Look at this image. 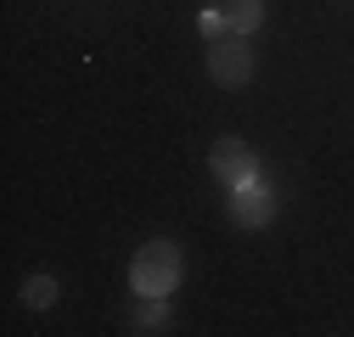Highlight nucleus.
I'll return each instance as SVG.
<instances>
[{"instance_id": "obj_5", "label": "nucleus", "mask_w": 354, "mask_h": 337, "mask_svg": "<svg viewBox=\"0 0 354 337\" xmlns=\"http://www.w3.org/2000/svg\"><path fill=\"white\" fill-rule=\"evenodd\" d=\"M219 12H225V28L231 34H253L264 23V0H219Z\"/></svg>"}, {"instance_id": "obj_6", "label": "nucleus", "mask_w": 354, "mask_h": 337, "mask_svg": "<svg viewBox=\"0 0 354 337\" xmlns=\"http://www.w3.org/2000/svg\"><path fill=\"white\" fill-rule=\"evenodd\" d=\"M129 331H169V298H141L136 315H129Z\"/></svg>"}, {"instance_id": "obj_7", "label": "nucleus", "mask_w": 354, "mask_h": 337, "mask_svg": "<svg viewBox=\"0 0 354 337\" xmlns=\"http://www.w3.org/2000/svg\"><path fill=\"white\" fill-rule=\"evenodd\" d=\"M23 304H28V309H51V304H57V281H51V276H28V281H23Z\"/></svg>"}, {"instance_id": "obj_1", "label": "nucleus", "mask_w": 354, "mask_h": 337, "mask_svg": "<svg viewBox=\"0 0 354 337\" xmlns=\"http://www.w3.org/2000/svg\"><path fill=\"white\" fill-rule=\"evenodd\" d=\"M174 281H180V247L174 242H147L136 247V259H129V287L141 292V298H169Z\"/></svg>"}, {"instance_id": "obj_8", "label": "nucleus", "mask_w": 354, "mask_h": 337, "mask_svg": "<svg viewBox=\"0 0 354 337\" xmlns=\"http://www.w3.org/2000/svg\"><path fill=\"white\" fill-rule=\"evenodd\" d=\"M203 34H208V39L231 34V28H225V12H219V6H208V12H203Z\"/></svg>"}, {"instance_id": "obj_3", "label": "nucleus", "mask_w": 354, "mask_h": 337, "mask_svg": "<svg viewBox=\"0 0 354 337\" xmlns=\"http://www.w3.org/2000/svg\"><path fill=\"white\" fill-rule=\"evenodd\" d=\"M231 220L242 225V231H264L276 220V202H270V191H264V180L253 175L248 186H231Z\"/></svg>"}, {"instance_id": "obj_2", "label": "nucleus", "mask_w": 354, "mask_h": 337, "mask_svg": "<svg viewBox=\"0 0 354 337\" xmlns=\"http://www.w3.org/2000/svg\"><path fill=\"white\" fill-rule=\"evenodd\" d=\"M208 79L219 90H242L253 79V51H248V34H231V39H214L208 51Z\"/></svg>"}, {"instance_id": "obj_4", "label": "nucleus", "mask_w": 354, "mask_h": 337, "mask_svg": "<svg viewBox=\"0 0 354 337\" xmlns=\"http://www.w3.org/2000/svg\"><path fill=\"white\" fill-rule=\"evenodd\" d=\"M214 175L225 180V186H248V180L259 175V163H253L248 141H236V135H225V141H214Z\"/></svg>"}]
</instances>
